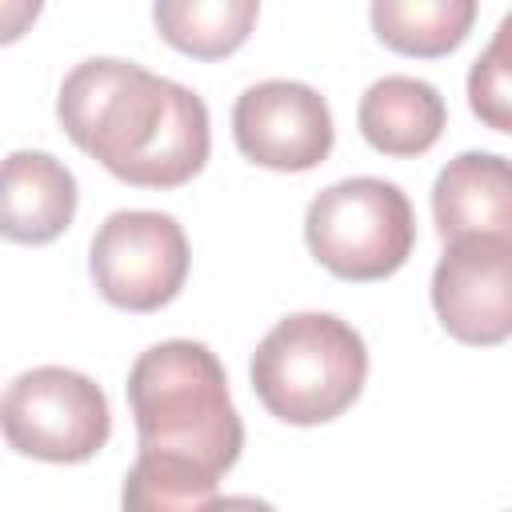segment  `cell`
Segmentation results:
<instances>
[{"mask_svg": "<svg viewBox=\"0 0 512 512\" xmlns=\"http://www.w3.org/2000/svg\"><path fill=\"white\" fill-rule=\"evenodd\" d=\"M68 140L136 188L188 184L212 148L204 100L132 60H80L56 96Z\"/></svg>", "mask_w": 512, "mask_h": 512, "instance_id": "cell-1", "label": "cell"}, {"mask_svg": "<svg viewBox=\"0 0 512 512\" xmlns=\"http://www.w3.org/2000/svg\"><path fill=\"white\" fill-rule=\"evenodd\" d=\"M140 452L172 456L220 480L244 448V424L216 352L200 340H160L128 368Z\"/></svg>", "mask_w": 512, "mask_h": 512, "instance_id": "cell-2", "label": "cell"}, {"mask_svg": "<svg viewBox=\"0 0 512 512\" xmlns=\"http://www.w3.org/2000/svg\"><path fill=\"white\" fill-rule=\"evenodd\" d=\"M252 392L284 424H328L368 380L364 336L332 312H292L252 352Z\"/></svg>", "mask_w": 512, "mask_h": 512, "instance_id": "cell-3", "label": "cell"}, {"mask_svg": "<svg viewBox=\"0 0 512 512\" xmlns=\"http://www.w3.org/2000/svg\"><path fill=\"white\" fill-rule=\"evenodd\" d=\"M308 252L340 280H384L416 244V212L400 184L380 176L336 180L304 212Z\"/></svg>", "mask_w": 512, "mask_h": 512, "instance_id": "cell-4", "label": "cell"}, {"mask_svg": "<svg viewBox=\"0 0 512 512\" xmlns=\"http://www.w3.org/2000/svg\"><path fill=\"white\" fill-rule=\"evenodd\" d=\"M108 432V396L76 368L40 364L0 392V436L20 456L84 464L108 444Z\"/></svg>", "mask_w": 512, "mask_h": 512, "instance_id": "cell-5", "label": "cell"}, {"mask_svg": "<svg viewBox=\"0 0 512 512\" xmlns=\"http://www.w3.org/2000/svg\"><path fill=\"white\" fill-rule=\"evenodd\" d=\"M188 236L168 212H112L88 248V272L100 296L124 312H156L172 304L188 280Z\"/></svg>", "mask_w": 512, "mask_h": 512, "instance_id": "cell-6", "label": "cell"}, {"mask_svg": "<svg viewBox=\"0 0 512 512\" xmlns=\"http://www.w3.org/2000/svg\"><path fill=\"white\" fill-rule=\"evenodd\" d=\"M232 136L236 148L260 168L308 172L332 152L336 128L328 100L312 84L260 80L236 96Z\"/></svg>", "mask_w": 512, "mask_h": 512, "instance_id": "cell-7", "label": "cell"}, {"mask_svg": "<svg viewBox=\"0 0 512 512\" xmlns=\"http://www.w3.org/2000/svg\"><path fill=\"white\" fill-rule=\"evenodd\" d=\"M432 308L452 340L504 344L512 336V240H452L432 272Z\"/></svg>", "mask_w": 512, "mask_h": 512, "instance_id": "cell-8", "label": "cell"}, {"mask_svg": "<svg viewBox=\"0 0 512 512\" xmlns=\"http://www.w3.org/2000/svg\"><path fill=\"white\" fill-rule=\"evenodd\" d=\"M76 216V176L40 148L0 160V236L12 244H52Z\"/></svg>", "mask_w": 512, "mask_h": 512, "instance_id": "cell-9", "label": "cell"}, {"mask_svg": "<svg viewBox=\"0 0 512 512\" xmlns=\"http://www.w3.org/2000/svg\"><path fill=\"white\" fill-rule=\"evenodd\" d=\"M432 216L444 244L492 236L512 240V176L496 152H460L432 184Z\"/></svg>", "mask_w": 512, "mask_h": 512, "instance_id": "cell-10", "label": "cell"}, {"mask_svg": "<svg viewBox=\"0 0 512 512\" xmlns=\"http://www.w3.org/2000/svg\"><path fill=\"white\" fill-rule=\"evenodd\" d=\"M444 96L416 76H380L364 88L356 124L384 156H424L444 132Z\"/></svg>", "mask_w": 512, "mask_h": 512, "instance_id": "cell-11", "label": "cell"}, {"mask_svg": "<svg viewBox=\"0 0 512 512\" xmlns=\"http://www.w3.org/2000/svg\"><path fill=\"white\" fill-rule=\"evenodd\" d=\"M260 16L256 0H160L152 20L160 36L200 60H220L236 52Z\"/></svg>", "mask_w": 512, "mask_h": 512, "instance_id": "cell-12", "label": "cell"}, {"mask_svg": "<svg viewBox=\"0 0 512 512\" xmlns=\"http://www.w3.org/2000/svg\"><path fill=\"white\" fill-rule=\"evenodd\" d=\"M368 16L380 44H388L392 52L444 56L468 36L476 20V4L472 0H372Z\"/></svg>", "mask_w": 512, "mask_h": 512, "instance_id": "cell-13", "label": "cell"}, {"mask_svg": "<svg viewBox=\"0 0 512 512\" xmlns=\"http://www.w3.org/2000/svg\"><path fill=\"white\" fill-rule=\"evenodd\" d=\"M216 496H220L216 480L204 476L200 468L172 456L140 452L124 476L120 508L124 512H208Z\"/></svg>", "mask_w": 512, "mask_h": 512, "instance_id": "cell-14", "label": "cell"}, {"mask_svg": "<svg viewBox=\"0 0 512 512\" xmlns=\"http://www.w3.org/2000/svg\"><path fill=\"white\" fill-rule=\"evenodd\" d=\"M508 40H512V16L500 20L492 44L476 56V64L468 72V104L492 132H512V56H508Z\"/></svg>", "mask_w": 512, "mask_h": 512, "instance_id": "cell-15", "label": "cell"}, {"mask_svg": "<svg viewBox=\"0 0 512 512\" xmlns=\"http://www.w3.org/2000/svg\"><path fill=\"white\" fill-rule=\"evenodd\" d=\"M40 16V0H0V44L20 40Z\"/></svg>", "mask_w": 512, "mask_h": 512, "instance_id": "cell-16", "label": "cell"}, {"mask_svg": "<svg viewBox=\"0 0 512 512\" xmlns=\"http://www.w3.org/2000/svg\"><path fill=\"white\" fill-rule=\"evenodd\" d=\"M208 512H276V508L256 496H216Z\"/></svg>", "mask_w": 512, "mask_h": 512, "instance_id": "cell-17", "label": "cell"}]
</instances>
